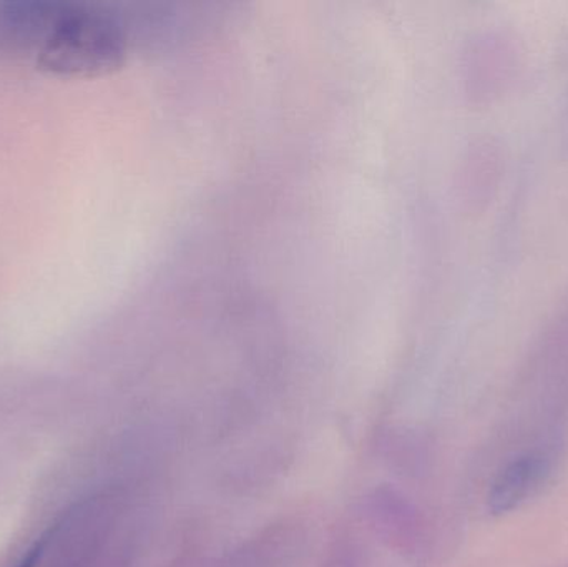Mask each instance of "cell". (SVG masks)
<instances>
[{"mask_svg": "<svg viewBox=\"0 0 568 567\" xmlns=\"http://www.w3.org/2000/svg\"><path fill=\"white\" fill-rule=\"evenodd\" d=\"M0 30L7 42L30 50L37 65L59 77L112 72L126 57L122 23L95 7L77 3H0Z\"/></svg>", "mask_w": 568, "mask_h": 567, "instance_id": "6da1fadb", "label": "cell"}, {"mask_svg": "<svg viewBox=\"0 0 568 567\" xmlns=\"http://www.w3.org/2000/svg\"><path fill=\"white\" fill-rule=\"evenodd\" d=\"M549 458L544 453H532L510 463L494 485L490 506L494 512H509L519 505L549 473Z\"/></svg>", "mask_w": 568, "mask_h": 567, "instance_id": "7a4b0ae2", "label": "cell"}, {"mask_svg": "<svg viewBox=\"0 0 568 567\" xmlns=\"http://www.w3.org/2000/svg\"><path fill=\"white\" fill-rule=\"evenodd\" d=\"M43 549H45V543H36V545L27 551V555L13 567H36L39 565L40 558H42Z\"/></svg>", "mask_w": 568, "mask_h": 567, "instance_id": "3957f363", "label": "cell"}]
</instances>
